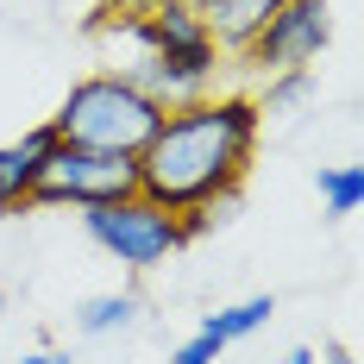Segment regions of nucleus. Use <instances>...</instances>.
<instances>
[{
    "mask_svg": "<svg viewBox=\"0 0 364 364\" xmlns=\"http://www.w3.org/2000/svg\"><path fill=\"white\" fill-rule=\"evenodd\" d=\"M257 132H264V119H257L252 95H201V101L164 107L151 145L132 157L139 195L157 201L164 214L232 201L252 176Z\"/></svg>",
    "mask_w": 364,
    "mask_h": 364,
    "instance_id": "nucleus-1",
    "label": "nucleus"
},
{
    "mask_svg": "<svg viewBox=\"0 0 364 364\" xmlns=\"http://www.w3.org/2000/svg\"><path fill=\"white\" fill-rule=\"evenodd\" d=\"M88 32L126 50L119 75H132L157 107H182L220 88L226 50L214 44V32L201 26L188 0L151 6V13H88Z\"/></svg>",
    "mask_w": 364,
    "mask_h": 364,
    "instance_id": "nucleus-2",
    "label": "nucleus"
},
{
    "mask_svg": "<svg viewBox=\"0 0 364 364\" xmlns=\"http://www.w3.org/2000/svg\"><path fill=\"white\" fill-rule=\"evenodd\" d=\"M157 119H164V107L151 101L132 75L95 70V75H82L70 95H63V107L50 113V132H57V145L95 151V157H126V164H132V157L151 145Z\"/></svg>",
    "mask_w": 364,
    "mask_h": 364,
    "instance_id": "nucleus-3",
    "label": "nucleus"
},
{
    "mask_svg": "<svg viewBox=\"0 0 364 364\" xmlns=\"http://www.w3.org/2000/svg\"><path fill=\"white\" fill-rule=\"evenodd\" d=\"M82 232L113 257V264H126L132 277H145L157 264H170V257L188 245L182 239L176 214H164L157 201L145 195H119V201H95V208H82Z\"/></svg>",
    "mask_w": 364,
    "mask_h": 364,
    "instance_id": "nucleus-4",
    "label": "nucleus"
},
{
    "mask_svg": "<svg viewBox=\"0 0 364 364\" xmlns=\"http://www.w3.org/2000/svg\"><path fill=\"white\" fill-rule=\"evenodd\" d=\"M119 195H139V170L126 157H95V151H75V145H57L44 157V170L32 182V201L26 214L38 208H95V201H119Z\"/></svg>",
    "mask_w": 364,
    "mask_h": 364,
    "instance_id": "nucleus-5",
    "label": "nucleus"
},
{
    "mask_svg": "<svg viewBox=\"0 0 364 364\" xmlns=\"http://www.w3.org/2000/svg\"><path fill=\"white\" fill-rule=\"evenodd\" d=\"M333 44V6L327 0H289V6H277L264 26L252 32V44L232 57V63H245L257 75H283V70H314L321 57H327Z\"/></svg>",
    "mask_w": 364,
    "mask_h": 364,
    "instance_id": "nucleus-6",
    "label": "nucleus"
},
{
    "mask_svg": "<svg viewBox=\"0 0 364 364\" xmlns=\"http://www.w3.org/2000/svg\"><path fill=\"white\" fill-rule=\"evenodd\" d=\"M57 151V132H50V119L32 126V132H19L13 145H0V214H26V201H32V182L44 170V157Z\"/></svg>",
    "mask_w": 364,
    "mask_h": 364,
    "instance_id": "nucleus-7",
    "label": "nucleus"
},
{
    "mask_svg": "<svg viewBox=\"0 0 364 364\" xmlns=\"http://www.w3.org/2000/svg\"><path fill=\"white\" fill-rule=\"evenodd\" d=\"M277 6H289V0H195L201 26L214 32V44L226 50V57H239V50L252 44V32L277 13Z\"/></svg>",
    "mask_w": 364,
    "mask_h": 364,
    "instance_id": "nucleus-8",
    "label": "nucleus"
},
{
    "mask_svg": "<svg viewBox=\"0 0 364 364\" xmlns=\"http://www.w3.org/2000/svg\"><path fill=\"white\" fill-rule=\"evenodd\" d=\"M139 295L132 289H113V295H88L82 308H75V333H88V339H107V333H126L139 321Z\"/></svg>",
    "mask_w": 364,
    "mask_h": 364,
    "instance_id": "nucleus-9",
    "label": "nucleus"
},
{
    "mask_svg": "<svg viewBox=\"0 0 364 364\" xmlns=\"http://www.w3.org/2000/svg\"><path fill=\"white\" fill-rule=\"evenodd\" d=\"M314 70H283V75H264V88L252 95V107H257V119H289L295 107H308L314 101Z\"/></svg>",
    "mask_w": 364,
    "mask_h": 364,
    "instance_id": "nucleus-10",
    "label": "nucleus"
},
{
    "mask_svg": "<svg viewBox=\"0 0 364 364\" xmlns=\"http://www.w3.org/2000/svg\"><path fill=\"white\" fill-rule=\"evenodd\" d=\"M270 314H277V295H245V301H232V308L208 314V321H201V339H214V346H232V339L257 333Z\"/></svg>",
    "mask_w": 364,
    "mask_h": 364,
    "instance_id": "nucleus-11",
    "label": "nucleus"
},
{
    "mask_svg": "<svg viewBox=\"0 0 364 364\" xmlns=\"http://www.w3.org/2000/svg\"><path fill=\"white\" fill-rule=\"evenodd\" d=\"M314 188H321V208L333 220H346V214H358V201H364V170L358 164H327L314 176Z\"/></svg>",
    "mask_w": 364,
    "mask_h": 364,
    "instance_id": "nucleus-12",
    "label": "nucleus"
},
{
    "mask_svg": "<svg viewBox=\"0 0 364 364\" xmlns=\"http://www.w3.org/2000/svg\"><path fill=\"white\" fill-rule=\"evenodd\" d=\"M220 352H226V346H214V339L195 333V339H182L176 352H170V364H220Z\"/></svg>",
    "mask_w": 364,
    "mask_h": 364,
    "instance_id": "nucleus-13",
    "label": "nucleus"
},
{
    "mask_svg": "<svg viewBox=\"0 0 364 364\" xmlns=\"http://www.w3.org/2000/svg\"><path fill=\"white\" fill-rule=\"evenodd\" d=\"M151 6H170V0H101L95 13H151ZM195 6V0H188Z\"/></svg>",
    "mask_w": 364,
    "mask_h": 364,
    "instance_id": "nucleus-14",
    "label": "nucleus"
},
{
    "mask_svg": "<svg viewBox=\"0 0 364 364\" xmlns=\"http://www.w3.org/2000/svg\"><path fill=\"white\" fill-rule=\"evenodd\" d=\"M277 364H321V358H314V346H295V352H283Z\"/></svg>",
    "mask_w": 364,
    "mask_h": 364,
    "instance_id": "nucleus-15",
    "label": "nucleus"
},
{
    "mask_svg": "<svg viewBox=\"0 0 364 364\" xmlns=\"http://www.w3.org/2000/svg\"><path fill=\"white\" fill-rule=\"evenodd\" d=\"M327 364H358V352L352 346H327Z\"/></svg>",
    "mask_w": 364,
    "mask_h": 364,
    "instance_id": "nucleus-16",
    "label": "nucleus"
},
{
    "mask_svg": "<svg viewBox=\"0 0 364 364\" xmlns=\"http://www.w3.org/2000/svg\"><path fill=\"white\" fill-rule=\"evenodd\" d=\"M19 364H70L63 352H32V358H19Z\"/></svg>",
    "mask_w": 364,
    "mask_h": 364,
    "instance_id": "nucleus-17",
    "label": "nucleus"
},
{
    "mask_svg": "<svg viewBox=\"0 0 364 364\" xmlns=\"http://www.w3.org/2000/svg\"><path fill=\"white\" fill-rule=\"evenodd\" d=\"M0 314H6V295H0Z\"/></svg>",
    "mask_w": 364,
    "mask_h": 364,
    "instance_id": "nucleus-18",
    "label": "nucleus"
}]
</instances>
